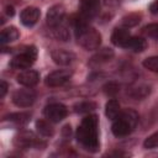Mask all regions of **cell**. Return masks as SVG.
Instances as JSON below:
<instances>
[{"label": "cell", "instance_id": "8", "mask_svg": "<svg viewBox=\"0 0 158 158\" xmlns=\"http://www.w3.org/2000/svg\"><path fill=\"white\" fill-rule=\"evenodd\" d=\"M64 16H65V9L63 5H53L48 11H47V16H46V20H47V25L51 27V28H54L59 25H62V21L64 20Z\"/></svg>", "mask_w": 158, "mask_h": 158}, {"label": "cell", "instance_id": "14", "mask_svg": "<svg viewBox=\"0 0 158 158\" xmlns=\"http://www.w3.org/2000/svg\"><path fill=\"white\" fill-rule=\"evenodd\" d=\"M114 57V51L111 48H102L99 49V52H96L89 60V65L91 67H98L101 65L106 62H109L110 59H112Z\"/></svg>", "mask_w": 158, "mask_h": 158}, {"label": "cell", "instance_id": "2", "mask_svg": "<svg viewBox=\"0 0 158 158\" xmlns=\"http://www.w3.org/2000/svg\"><path fill=\"white\" fill-rule=\"evenodd\" d=\"M73 23H74L75 37L78 40V43L88 51L98 49L101 43V36L95 28L88 25V20L84 19L81 15H79Z\"/></svg>", "mask_w": 158, "mask_h": 158}, {"label": "cell", "instance_id": "6", "mask_svg": "<svg viewBox=\"0 0 158 158\" xmlns=\"http://www.w3.org/2000/svg\"><path fill=\"white\" fill-rule=\"evenodd\" d=\"M36 100V93L27 88L16 90L12 94V102L19 107H30Z\"/></svg>", "mask_w": 158, "mask_h": 158}, {"label": "cell", "instance_id": "20", "mask_svg": "<svg viewBox=\"0 0 158 158\" xmlns=\"http://www.w3.org/2000/svg\"><path fill=\"white\" fill-rule=\"evenodd\" d=\"M125 48L132 49L133 52H142V51H144L147 48V42L142 37H132L131 36Z\"/></svg>", "mask_w": 158, "mask_h": 158}, {"label": "cell", "instance_id": "23", "mask_svg": "<svg viewBox=\"0 0 158 158\" xmlns=\"http://www.w3.org/2000/svg\"><path fill=\"white\" fill-rule=\"evenodd\" d=\"M96 109V104L93 101H81L74 106V111L78 114H90Z\"/></svg>", "mask_w": 158, "mask_h": 158}, {"label": "cell", "instance_id": "30", "mask_svg": "<svg viewBox=\"0 0 158 158\" xmlns=\"http://www.w3.org/2000/svg\"><path fill=\"white\" fill-rule=\"evenodd\" d=\"M149 11L152 14H158V0H154L151 5H149Z\"/></svg>", "mask_w": 158, "mask_h": 158}, {"label": "cell", "instance_id": "29", "mask_svg": "<svg viewBox=\"0 0 158 158\" xmlns=\"http://www.w3.org/2000/svg\"><path fill=\"white\" fill-rule=\"evenodd\" d=\"M6 91H7V83L5 80H1L0 81V98H4Z\"/></svg>", "mask_w": 158, "mask_h": 158}, {"label": "cell", "instance_id": "25", "mask_svg": "<svg viewBox=\"0 0 158 158\" xmlns=\"http://www.w3.org/2000/svg\"><path fill=\"white\" fill-rule=\"evenodd\" d=\"M142 32L147 37L158 40V23H149V25L144 26L143 30H142Z\"/></svg>", "mask_w": 158, "mask_h": 158}, {"label": "cell", "instance_id": "18", "mask_svg": "<svg viewBox=\"0 0 158 158\" xmlns=\"http://www.w3.org/2000/svg\"><path fill=\"white\" fill-rule=\"evenodd\" d=\"M149 93H151V88L146 84H138L136 86L130 88V90H128V95L131 98H133L135 100L144 99L147 95H149Z\"/></svg>", "mask_w": 158, "mask_h": 158}, {"label": "cell", "instance_id": "22", "mask_svg": "<svg viewBox=\"0 0 158 158\" xmlns=\"http://www.w3.org/2000/svg\"><path fill=\"white\" fill-rule=\"evenodd\" d=\"M141 21V14H137V12H132V14H128L126 15L125 17H122V26L126 27V28H130V27H133L136 25H138Z\"/></svg>", "mask_w": 158, "mask_h": 158}, {"label": "cell", "instance_id": "1", "mask_svg": "<svg viewBox=\"0 0 158 158\" xmlns=\"http://www.w3.org/2000/svg\"><path fill=\"white\" fill-rule=\"evenodd\" d=\"M99 120L96 115H88L83 118L77 130L78 142L89 152H96L99 148Z\"/></svg>", "mask_w": 158, "mask_h": 158}, {"label": "cell", "instance_id": "19", "mask_svg": "<svg viewBox=\"0 0 158 158\" xmlns=\"http://www.w3.org/2000/svg\"><path fill=\"white\" fill-rule=\"evenodd\" d=\"M49 122H51L49 120L48 121H46V120L36 121V130L42 137H52L54 135V128Z\"/></svg>", "mask_w": 158, "mask_h": 158}, {"label": "cell", "instance_id": "21", "mask_svg": "<svg viewBox=\"0 0 158 158\" xmlns=\"http://www.w3.org/2000/svg\"><path fill=\"white\" fill-rule=\"evenodd\" d=\"M5 118L9 120L10 122L17 125V126H22V125H25L30 121L31 114L30 112H15V114H10Z\"/></svg>", "mask_w": 158, "mask_h": 158}, {"label": "cell", "instance_id": "12", "mask_svg": "<svg viewBox=\"0 0 158 158\" xmlns=\"http://www.w3.org/2000/svg\"><path fill=\"white\" fill-rule=\"evenodd\" d=\"M40 16H41L40 9H37L35 6H28V7H26V9H23L21 11L20 20H21L22 25H25L27 27H31V26H33L38 21Z\"/></svg>", "mask_w": 158, "mask_h": 158}, {"label": "cell", "instance_id": "7", "mask_svg": "<svg viewBox=\"0 0 158 158\" xmlns=\"http://www.w3.org/2000/svg\"><path fill=\"white\" fill-rule=\"evenodd\" d=\"M67 114H68L67 107L59 102H53L44 107V116L51 122H60L63 118H65Z\"/></svg>", "mask_w": 158, "mask_h": 158}, {"label": "cell", "instance_id": "28", "mask_svg": "<svg viewBox=\"0 0 158 158\" xmlns=\"http://www.w3.org/2000/svg\"><path fill=\"white\" fill-rule=\"evenodd\" d=\"M143 147L147 149H153V148H158V131L154 132L153 135L148 136L144 142H143Z\"/></svg>", "mask_w": 158, "mask_h": 158}, {"label": "cell", "instance_id": "24", "mask_svg": "<svg viewBox=\"0 0 158 158\" xmlns=\"http://www.w3.org/2000/svg\"><path fill=\"white\" fill-rule=\"evenodd\" d=\"M143 67L151 72H156L158 73V56H153V57H148L143 60Z\"/></svg>", "mask_w": 158, "mask_h": 158}, {"label": "cell", "instance_id": "13", "mask_svg": "<svg viewBox=\"0 0 158 158\" xmlns=\"http://www.w3.org/2000/svg\"><path fill=\"white\" fill-rule=\"evenodd\" d=\"M51 57H52L53 62L58 65H69L75 59L74 53L65 51V49H54V51H52Z\"/></svg>", "mask_w": 158, "mask_h": 158}, {"label": "cell", "instance_id": "27", "mask_svg": "<svg viewBox=\"0 0 158 158\" xmlns=\"http://www.w3.org/2000/svg\"><path fill=\"white\" fill-rule=\"evenodd\" d=\"M53 33H54V37L58 38V40H60V41H68V40H69V32H68V30H67L64 26H62V25L54 27V28H53Z\"/></svg>", "mask_w": 158, "mask_h": 158}, {"label": "cell", "instance_id": "31", "mask_svg": "<svg viewBox=\"0 0 158 158\" xmlns=\"http://www.w3.org/2000/svg\"><path fill=\"white\" fill-rule=\"evenodd\" d=\"M6 14H7L9 16H14V14H15L14 7H12V6H7V7H6Z\"/></svg>", "mask_w": 158, "mask_h": 158}, {"label": "cell", "instance_id": "4", "mask_svg": "<svg viewBox=\"0 0 158 158\" xmlns=\"http://www.w3.org/2000/svg\"><path fill=\"white\" fill-rule=\"evenodd\" d=\"M37 58V49L36 47L31 46V47H27L23 52L16 54L11 62H10V67L14 68V69H28L36 60Z\"/></svg>", "mask_w": 158, "mask_h": 158}, {"label": "cell", "instance_id": "11", "mask_svg": "<svg viewBox=\"0 0 158 158\" xmlns=\"http://www.w3.org/2000/svg\"><path fill=\"white\" fill-rule=\"evenodd\" d=\"M17 83L26 86V88H32L40 81V74L36 70L32 69H25L20 72V74L16 77Z\"/></svg>", "mask_w": 158, "mask_h": 158}, {"label": "cell", "instance_id": "10", "mask_svg": "<svg viewBox=\"0 0 158 158\" xmlns=\"http://www.w3.org/2000/svg\"><path fill=\"white\" fill-rule=\"evenodd\" d=\"M100 10V0H80V15L90 20L98 15Z\"/></svg>", "mask_w": 158, "mask_h": 158}, {"label": "cell", "instance_id": "17", "mask_svg": "<svg viewBox=\"0 0 158 158\" xmlns=\"http://www.w3.org/2000/svg\"><path fill=\"white\" fill-rule=\"evenodd\" d=\"M20 36V32L16 27L14 26H10V27H6L1 31L0 33V42L1 44H5V43H10V42H14L19 38Z\"/></svg>", "mask_w": 158, "mask_h": 158}, {"label": "cell", "instance_id": "3", "mask_svg": "<svg viewBox=\"0 0 158 158\" xmlns=\"http://www.w3.org/2000/svg\"><path fill=\"white\" fill-rule=\"evenodd\" d=\"M137 122H138L137 112L131 109H127L125 111H121L120 116L116 120H114L111 131L116 137H125L133 131Z\"/></svg>", "mask_w": 158, "mask_h": 158}, {"label": "cell", "instance_id": "5", "mask_svg": "<svg viewBox=\"0 0 158 158\" xmlns=\"http://www.w3.org/2000/svg\"><path fill=\"white\" fill-rule=\"evenodd\" d=\"M14 146L16 148L26 149V148H31V147H38L40 146V141L35 136L33 132H31V131H21L14 137Z\"/></svg>", "mask_w": 158, "mask_h": 158}, {"label": "cell", "instance_id": "9", "mask_svg": "<svg viewBox=\"0 0 158 158\" xmlns=\"http://www.w3.org/2000/svg\"><path fill=\"white\" fill-rule=\"evenodd\" d=\"M72 77V72L68 70V69H58V70H54L52 73H49L47 77H46V84L48 86H60L63 84H65Z\"/></svg>", "mask_w": 158, "mask_h": 158}, {"label": "cell", "instance_id": "26", "mask_svg": "<svg viewBox=\"0 0 158 158\" xmlns=\"http://www.w3.org/2000/svg\"><path fill=\"white\" fill-rule=\"evenodd\" d=\"M102 90H104V93H105L107 96H115V95L120 91V85H118L116 81H109L107 84L104 85Z\"/></svg>", "mask_w": 158, "mask_h": 158}, {"label": "cell", "instance_id": "15", "mask_svg": "<svg viewBox=\"0 0 158 158\" xmlns=\"http://www.w3.org/2000/svg\"><path fill=\"white\" fill-rule=\"evenodd\" d=\"M130 37H131V35H130V32L126 27H117V28L114 30V32L111 35V42L115 46L125 48Z\"/></svg>", "mask_w": 158, "mask_h": 158}, {"label": "cell", "instance_id": "16", "mask_svg": "<svg viewBox=\"0 0 158 158\" xmlns=\"http://www.w3.org/2000/svg\"><path fill=\"white\" fill-rule=\"evenodd\" d=\"M120 114H121V109H120L118 101L115 100V99L109 100L106 102V105H105V115H106V117L114 121L120 116Z\"/></svg>", "mask_w": 158, "mask_h": 158}]
</instances>
